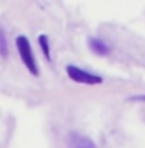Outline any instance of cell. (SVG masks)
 <instances>
[{
  "mask_svg": "<svg viewBox=\"0 0 145 148\" xmlns=\"http://www.w3.org/2000/svg\"><path fill=\"white\" fill-rule=\"evenodd\" d=\"M16 46L19 51V56H20L23 65L26 66V69L30 71L32 76H39V65H37V60L34 57V53H32V46L30 43L26 36H19L16 39Z\"/></svg>",
  "mask_w": 145,
  "mask_h": 148,
  "instance_id": "obj_1",
  "label": "cell"
},
{
  "mask_svg": "<svg viewBox=\"0 0 145 148\" xmlns=\"http://www.w3.org/2000/svg\"><path fill=\"white\" fill-rule=\"evenodd\" d=\"M67 74L73 82L82 83V85H100V83H104V77L93 74L90 71H85V69L79 68L76 65H68Z\"/></svg>",
  "mask_w": 145,
  "mask_h": 148,
  "instance_id": "obj_2",
  "label": "cell"
},
{
  "mask_svg": "<svg viewBox=\"0 0 145 148\" xmlns=\"http://www.w3.org/2000/svg\"><path fill=\"white\" fill-rule=\"evenodd\" d=\"M68 147L69 148H97L93 139L83 136L80 133H71L68 136Z\"/></svg>",
  "mask_w": 145,
  "mask_h": 148,
  "instance_id": "obj_3",
  "label": "cell"
},
{
  "mask_svg": "<svg viewBox=\"0 0 145 148\" xmlns=\"http://www.w3.org/2000/svg\"><path fill=\"white\" fill-rule=\"evenodd\" d=\"M88 48L96 56H100V57H105V56L110 54V46L102 39H97V37H90L88 39Z\"/></svg>",
  "mask_w": 145,
  "mask_h": 148,
  "instance_id": "obj_4",
  "label": "cell"
},
{
  "mask_svg": "<svg viewBox=\"0 0 145 148\" xmlns=\"http://www.w3.org/2000/svg\"><path fill=\"white\" fill-rule=\"evenodd\" d=\"M39 45H40V49L43 56L46 57L48 62H51V48H49V40H48V36L46 34H40L39 36Z\"/></svg>",
  "mask_w": 145,
  "mask_h": 148,
  "instance_id": "obj_5",
  "label": "cell"
},
{
  "mask_svg": "<svg viewBox=\"0 0 145 148\" xmlns=\"http://www.w3.org/2000/svg\"><path fill=\"white\" fill-rule=\"evenodd\" d=\"M9 54V48H8V39H6V32L2 26H0V56L3 59H6Z\"/></svg>",
  "mask_w": 145,
  "mask_h": 148,
  "instance_id": "obj_6",
  "label": "cell"
}]
</instances>
